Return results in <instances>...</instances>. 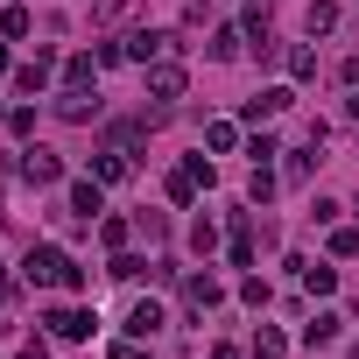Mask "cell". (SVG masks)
<instances>
[{
	"label": "cell",
	"instance_id": "6da1fadb",
	"mask_svg": "<svg viewBox=\"0 0 359 359\" xmlns=\"http://www.w3.org/2000/svg\"><path fill=\"white\" fill-rule=\"evenodd\" d=\"M22 275H29L36 289H85V268H78V261H71L64 247H29Z\"/></svg>",
	"mask_w": 359,
	"mask_h": 359
},
{
	"label": "cell",
	"instance_id": "7a4b0ae2",
	"mask_svg": "<svg viewBox=\"0 0 359 359\" xmlns=\"http://www.w3.org/2000/svg\"><path fill=\"white\" fill-rule=\"evenodd\" d=\"M169 50H176V36H162V29H134V36H127V57H134V64H155V57H169Z\"/></svg>",
	"mask_w": 359,
	"mask_h": 359
},
{
	"label": "cell",
	"instance_id": "3957f363",
	"mask_svg": "<svg viewBox=\"0 0 359 359\" xmlns=\"http://www.w3.org/2000/svg\"><path fill=\"white\" fill-rule=\"evenodd\" d=\"M275 113H289V92H282V85H268V92H254V99L240 106V120H254V127L275 120Z\"/></svg>",
	"mask_w": 359,
	"mask_h": 359
},
{
	"label": "cell",
	"instance_id": "277c9868",
	"mask_svg": "<svg viewBox=\"0 0 359 359\" xmlns=\"http://www.w3.org/2000/svg\"><path fill=\"white\" fill-rule=\"evenodd\" d=\"M43 324H50L57 338H92V331H99V317H92V310H50Z\"/></svg>",
	"mask_w": 359,
	"mask_h": 359
},
{
	"label": "cell",
	"instance_id": "5b68a950",
	"mask_svg": "<svg viewBox=\"0 0 359 359\" xmlns=\"http://www.w3.org/2000/svg\"><path fill=\"white\" fill-rule=\"evenodd\" d=\"M15 169H22V176H29V184H57V176H64V162H57V155H50V148H29V155H22V162H15Z\"/></svg>",
	"mask_w": 359,
	"mask_h": 359
},
{
	"label": "cell",
	"instance_id": "8992f818",
	"mask_svg": "<svg viewBox=\"0 0 359 359\" xmlns=\"http://www.w3.org/2000/svg\"><path fill=\"white\" fill-rule=\"evenodd\" d=\"M127 169H134V162H127V148H113V141H106V148L92 155V176H99V184H120Z\"/></svg>",
	"mask_w": 359,
	"mask_h": 359
},
{
	"label": "cell",
	"instance_id": "52a82bcc",
	"mask_svg": "<svg viewBox=\"0 0 359 359\" xmlns=\"http://www.w3.org/2000/svg\"><path fill=\"white\" fill-rule=\"evenodd\" d=\"M99 205H106V198H99V184H92V176H78V184H71V212L92 226V219H99Z\"/></svg>",
	"mask_w": 359,
	"mask_h": 359
},
{
	"label": "cell",
	"instance_id": "ba28073f",
	"mask_svg": "<svg viewBox=\"0 0 359 359\" xmlns=\"http://www.w3.org/2000/svg\"><path fill=\"white\" fill-rule=\"evenodd\" d=\"M127 331L134 338H155L162 331V303H127Z\"/></svg>",
	"mask_w": 359,
	"mask_h": 359
},
{
	"label": "cell",
	"instance_id": "9c48e42d",
	"mask_svg": "<svg viewBox=\"0 0 359 359\" xmlns=\"http://www.w3.org/2000/svg\"><path fill=\"white\" fill-rule=\"evenodd\" d=\"M148 92H155V99H184V71H176V64H155V71H148Z\"/></svg>",
	"mask_w": 359,
	"mask_h": 359
},
{
	"label": "cell",
	"instance_id": "30bf717a",
	"mask_svg": "<svg viewBox=\"0 0 359 359\" xmlns=\"http://www.w3.org/2000/svg\"><path fill=\"white\" fill-rule=\"evenodd\" d=\"M15 85H22V92H43V85H50V50H43L36 64H22V71H15Z\"/></svg>",
	"mask_w": 359,
	"mask_h": 359
},
{
	"label": "cell",
	"instance_id": "8fae6325",
	"mask_svg": "<svg viewBox=\"0 0 359 359\" xmlns=\"http://www.w3.org/2000/svg\"><path fill=\"white\" fill-rule=\"evenodd\" d=\"M303 289H310V296H331V289H338V268H317V261H303Z\"/></svg>",
	"mask_w": 359,
	"mask_h": 359
},
{
	"label": "cell",
	"instance_id": "7c38bea8",
	"mask_svg": "<svg viewBox=\"0 0 359 359\" xmlns=\"http://www.w3.org/2000/svg\"><path fill=\"white\" fill-rule=\"evenodd\" d=\"M303 338H310V345H331V338H338V310H317V317L303 324Z\"/></svg>",
	"mask_w": 359,
	"mask_h": 359
},
{
	"label": "cell",
	"instance_id": "4fadbf2b",
	"mask_svg": "<svg viewBox=\"0 0 359 359\" xmlns=\"http://www.w3.org/2000/svg\"><path fill=\"white\" fill-rule=\"evenodd\" d=\"M282 352H289V338H282L275 324H261V331H254V359H282Z\"/></svg>",
	"mask_w": 359,
	"mask_h": 359
},
{
	"label": "cell",
	"instance_id": "5bb4252c",
	"mask_svg": "<svg viewBox=\"0 0 359 359\" xmlns=\"http://www.w3.org/2000/svg\"><path fill=\"white\" fill-rule=\"evenodd\" d=\"M184 296H191L198 310H212V303H219V282H212V275H191V282H184Z\"/></svg>",
	"mask_w": 359,
	"mask_h": 359
},
{
	"label": "cell",
	"instance_id": "9a60e30c",
	"mask_svg": "<svg viewBox=\"0 0 359 359\" xmlns=\"http://www.w3.org/2000/svg\"><path fill=\"white\" fill-rule=\"evenodd\" d=\"M240 22H247V36H268V22H275V8H268V0H247V15H240Z\"/></svg>",
	"mask_w": 359,
	"mask_h": 359
},
{
	"label": "cell",
	"instance_id": "2e32d148",
	"mask_svg": "<svg viewBox=\"0 0 359 359\" xmlns=\"http://www.w3.org/2000/svg\"><path fill=\"white\" fill-rule=\"evenodd\" d=\"M233 141H240V127H233V120H212V127H205V148H219V155H226Z\"/></svg>",
	"mask_w": 359,
	"mask_h": 359
},
{
	"label": "cell",
	"instance_id": "e0dca14e",
	"mask_svg": "<svg viewBox=\"0 0 359 359\" xmlns=\"http://www.w3.org/2000/svg\"><path fill=\"white\" fill-rule=\"evenodd\" d=\"M169 198H176V205H191V198H198V176H191V169H176V176H169Z\"/></svg>",
	"mask_w": 359,
	"mask_h": 359
},
{
	"label": "cell",
	"instance_id": "ac0fdd59",
	"mask_svg": "<svg viewBox=\"0 0 359 359\" xmlns=\"http://www.w3.org/2000/svg\"><path fill=\"white\" fill-rule=\"evenodd\" d=\"M247 198H254V205H268V198H275V176H268L261 162H254V184H247Z\"/></svg>",
	"mask_w": 359,
	"mask_h": 359
},
{
	"label": "cell",
	"instance_id": "d6986e66",
	"mask_svg": "<svg viewBox=\"0 0 359 359\" xmlns=\"http://www.w3.org/2000/svg\"><path fill=\"white\" fill-rule=\"evenodd\" d=\"M191 247H198V254H212V247H219V226H212V219H198V226H191Z\"/></svg>",
	"mask_w": 359,
	"mask_h": 359
},
{
	"label": "cell",
	"instance_id": "ffe728a7",
	"mask_svg": "<svg viewBox=\"0 0 359 359\" xmlns=\"http://www.w3.org/2000/svg\"><path fill=\"white\" fill-rule=\"evenodd\" d=\"M240 303H254V310H268V282H261V275H247V282H240Z\"/></svg>",
	"mask_w": 359,
	"mask_h": 359
},
{
	"label": "cell",
	"instance_id": "44dd1931",
	"mask_svg": "<svg viewBox=\"0 0 359 359\" xmlns=\"http://www.w3.org/2000/svg\"><path fill=\"white\" fill-rule=\"evenodd\" d=\"M338 22V0H310V29H331Z\"/></svg>",
	"mask_w": 359,
	"mask_h": 359
},
{
	"label": "cell",
	"instance_id": "7402d4cb",
	"mask_svg": "<svg viewBox=\"0 0 359 359\" xmlns=\"http://www.w3.org/2000/svg\"><path fill=\"white\" fill-rule=\"evenodd\" d=\"M0 29H8V36L22 43V36H29V8H8V15H0Z\"/></svg>",
	"mask_w": 359,
	"mask_h": 359
},
{
	"label": "cell",
	"instance_id": "603a6c76",
	"mask_svg": "<svg viewBox=\"0 0 359 359\" xmlns=\"http://www.w3.org/2000/svg\"><path fill=\"white\" fill-rule=\"evenodd\" d=\"M212 57H219V64H226V57H240V36H233V29H219V36H212Z\"/></svg>",
	"mask_w": 359,
	"mask_h": 359
},
{
	"label": "cell",
	"instance_id": "cb8c5ba5",
	"mask_svg": "<svg viewBox=\"0 0 359 359\" xmlns=\"http://www.w3.org/2000/svg\"><path fill=\"white\" fill-rule=\"evenodd\" d=\"M127 8H134V0H99V8H92V15H99V22H120Z\"/></svg>",
	"mask_w": 359,
	"mask_h": 359
},
{
	"label": "cell",
	"instance_id": "d4e9b609",
	"mask_svg": "<svg viewBox=\"0 0 359 359\" xmlns=\"http://www.w3.org/2000/svg\"><path fill=\"white\" fill-rule=\"evenodd\" d=\"M331 254H359V233L345 226V233H331Z\"/></svg>",
	"mask_w": 359,
	"mask_h": 359
},
{
	"label": "cell",
	"instance_id": "484cf974",
	"mask_svg": "<svg viewBox=\"0 0 359 359\" xmlns=\"http://www.w3.org/2000/svg\"><path fill=\"white\" fill-rule=\"evenodd\" d=\"M15 359H50V345H43V338H29V345H22Z\"/></svg>",
	"mask_w": 359,
	"mask_h": 359
},
{
	"label": "cell",
	"instance_id": "4316f807",
	"mask_svg": "<svg viewBox=\"0 0 359 359\" xmlns=\"http://www.w3.org/2000/svg\"><path fill=\"white\" fill-rule=\"evenodd\" d=\"M113 359H148V345H113Z\"/></svg>",
	"mask_w": 359,
	"mask_h": 359
},
{
	"label": "cell",
	"instance_id": "83f0119b",
	"mask_svg": "<svg viewBox=\"0 0 359 359\" xmlns=\"http://www.w3.org/2000/svg\"><path fill=\"white\" fill-rule=\"evenodd\" d=\"M212 359H240V352H233V345H212Z\"/></svg>",
	"mask_w": 359,
	"mask_h": 359
},
{
	"label": "cell",
	"instance_id": "f1b7e54d",
	"mask_svg": "<svg viewBox=\"0 0 359 359\" xmlns=\"http://www.w3.org/2000/svg\"><path fill=\"white\" fill-rule=\"evenodd\" d=\"M345 113H352V120H359V92H352V99H345Z\"/></svg>",
	"mask_w": 359,
	"mask_h": 359
},
{
	"label": "cell",
	"instance_id": "f546056e",
	"mask_svg": "<svg viewBox=\"0 0 359 359\" xmlns=\"http://www.w3.org/2000/svg\"><path fill=\"white\" fill-rule=\"evenodd\" d=\"M0 296H15V289H8V268H0Z\"/></svg>",
	"mask_w": 359,
	"mask_h": 359
},
{
	"label": "cell",
	"instance_id": "4dcf8cb0",
	"mask_svg": "<svg viewBox=\"0 0 359 359\" xmlns=\"http://www.w3.org/2000/svg\"><path fill=\"white\" fill-rule=\"evenodd\" d=\"M0 71H8V50H0Z\"/></svg>",
	"mask_w": 359,
	"mask_h": 359
}]
</instances>
